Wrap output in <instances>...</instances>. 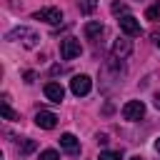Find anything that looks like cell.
Masks as SVG:
<instances>
[{
  "label": "cell",
  "instance_id": "cell-1",
  "mask_svg": "<svg viewBox=\"0 0 160 160\" xmlns=\"http://www.w3.org/2000/svg\"><path fill=\"white\" fill-rule=\"evenodd\" d=\"M8 40H18V42H22L25 48H35L38 45V40H40V35L35 32V30H30V28H15V30H10L8 32Z\"/></svg>",
  "mask_w": 160,
  "mask_h": 160
},
{
  "label": "cell",
  "instance_id": "cell-2",
  "mask_svg": "<svg viewBox=\"0 0 160 160\" xmlns=\"http://www.w3.org/2000/svg\"><path fill=\"white\" fill-rule=\"evenodd\" d=\"M82 52V48H80V40L78 38H65V40H60V55H62V60H72V58H78Z\"/></svg>",
  "mask_w": 160,
  "mask_h": 160
},
{
  "label": "cell",
  "instance_id": "cell-3",
  "mask_svg": "<svg viewBox=\"0 0 160 160\" xmlns=\"http://www.w3.org/2000/svg\"><path fill=\"white\" fill-rule=\"evenodd\" d=\"M118 25H120V30H122L128 38H138V35L142 32L140 20H138V18H132V15H122V18L118 20Z\"/></svg>",
  "mask_w": 160,
  "mask_h": 160
},
{
  "label": "cell",
  "instance_id": "cell-4",
  "mask_svg": "<svg viewBox=\"0 0 160 160\" xmlns=\"http://www.w3.org/2000/svg\"><path fill=\"white\" fill-rule=\"evenodd\" d=\"M142 115H145V102H142V100H130V102L122 105V118H125V120H132V122H135V120H140Z\"/></svg>",
  "mask_w": 160,
  "mask_h": 160
},
{
  "label": "cell",
  "instance_id": "cell-5",
  "mask_svg": "<svg viewBox=\"0 0 160 160\" xmlns=\"http://www.w3.org/2000/svg\"><path fill=\"white\" fill-rule=\"evenodd\" d=\"M32 18H35V20H42V22H50V25H60L62 12H60L58 8H42V10H35Z\"/></svg>",
  "mask_w": 160,
  "mask_h": 160
},
{
  "label": "cell",
  "instance_id": "cell-6",
  "mask_svg": "<svg viewBox=\"0 0 160 160\" xmlns=\"http://www.w3.org/2000/svg\"><path fill=\"white\" fill-rule=\"evenodd\" d=\"M90 88H92V80H90L88 75H75V78L70 80V90H72V95H78V98L88 95Z\"/></svg>",
  "mask_w": 160,
  "mask_h": 160
},
{
  "label": "cell",
  "instance_id": "cell-7",
  "mask_svg": "<svg viewBox=\"0 0 160 160\" xmlns=\"http://www.w3.org/2000/svg\"><path fill=\"white\" fill-rule=\"evenodd\" d=\"M130 52H132V42L128 40V35H125V38H118V40L112 42V58H118V60H125Z\"/></svg>",
  "mask_w": 160,
  "mask_h": 160
},
{
  "label": "cell",
  "instance_id": "cell-8",
  "mask_svg": "<svg viewBox=\"0 0 160 160\" xmlns=\"http://www.w3.org/2000/svg\"><path fill=\"white\" fill-rule=\"evenodd\" d=\"M35 125L42 128V130H52V128L58 125V115L50 112V110H38V115H35Z\"/></svg>",
  "mask_w": 160,
  "mask_h": 160
},
{
  "label": "cell",
  "instance_id": "cell-9",
  "mask_svg": "<svg viewBox=\"0 0 160 160\" xmlns=\"http://www.w3.org/2000/svg\"><path fill=\"white\" fill-rule=\"evenodd\" d=\"M60 148H62L65 152H70V155H78V152H80V140H78L72 132H62V135H60Z\"/></svg>",
  "mask_w": 160,
  "mask_h": 160
},
{
  "label": "cell",
  "instance_id": "cell-10",
  "mask_svg": "<svg viewBox=\"0 0 160 160\" xmlns=\"http://www.w3.org/2000/svg\"><path fill=\"white\" fill-rule=\"evenodd\" d=\"M45 98H48L50 102H60V100L65 98L62 85H60V82H48V85H45Z\"/></svg>",
  "mask_w": 160,
  "mask_h": 160
},
{
  "label": "cell",
  "instance_id": "cell-11",
  "mask_svg": "<svg viewBox=\"0 0 160 160\" xmlns=\"http://www.w3.org/2000/svg\"><path fill=\"white\" fill-rule=\"evenodd\" d=\"M100 32H102V22H100V20H92V22L85 25V38L92 40V38H98Z\"/></svg>",
  "mask_w": 160,
  "mask_h": 160
},
{
  "label": "cell",
  "instance_id": "cell-12",
  "mask_svg": "<svg viewBox=\"0 0 160 160\" xmlns=\"http://www.w3.org/2000/svg\"><path fill=\"white\" fill-rule=\"evenodd\" d=\"M78 8H80V12L92 15V12H95V8H98V0H78Z\"/></svg>",
  "mask_w": 160,
  "mask_h": 160
},
{
  "label": "cell",
  "instance_id": "cell-13",
  "mask_svg": "<svg viewBox=\"0 0 160 160\" xmlns=\"http://www.w3.org/2000/svg\"><path fill=\"white\" fill-rule=\"evenodd\" d=\"M35 148H38V142H35V140H30V138H28V140H22V142H20V145H18V152H20V155H30V152H32V150H35Z\"/></svg>",
  "mask_w": 160,
  "mask_h": 160
},
{
  "label": "cell",
  "instance_id": "cell-14",
  "mask_svg": "<svg viewBox=\"0 0 160 160\" xmlns=\"http://www.w3.org/2000/svg\"><path fill=\"white\" fill-rule=\"evenodd\" d=\"M145 18H148V20H158V18H160V0L152 2V5L145 10Z\"/></svg>",
  "mask_w": 160,
  "mask_h": 160
},
{
  "label": "cell",
  "instance_id": "cell-15",
  "mask_svg": "<svg viewBox=\"0 0 160 160\" xmlns=\"http://www.w3.org/2000/svg\"><path fill=\"white\" fill-rule=\"evenodd\" d=\"M2 118H5V120H15V118H18V115L12 112V108L8 105V98L2 100Z\"/></svg>",
  "mask_w": 160,
  "mask_h": 160
},
{
  "label": "cell",
  "instance_id": "cell-16",
  "mask_svg": "<svg viewBox=\"0 0 160 160\" xmlns=\"http://www.w3.org/2000/svg\"><path fill=\"white\" fill-rule=\"evenodd\" d=\"M40 160H60V155H58V150H42Z\"/></svg>",
  "mask_w": 160,
  "mask_h": 160
},
{
  "label": "cell",
  "instance_id": "cell-17",
  "mask_svg": "<svg viewBox=\"0 0 160 160\" xmlns=\"http://www.w3.org/2000/svg\"><path fill=\"white\" fill-rule=\"evenodd\" d=\"M98 160H120V152H115V150H105V152H100Z\"/></svg>",
  "mask_w": 160,
  "mask_h": 160
},
{
  "label": "cell",
  "instance_id": "cell-18",
  "mask_svg": "<svg viewBox=\"0 0 160 160\" xmlns=\"http://www.w3.org/2000/svg\"><path fill=\"white\" fill-rule=\"evenodd\" d=\"M125 10H128V8H125L122 2H112V12H115V15H120V12H122V15H128Z\"/></svg>",
  "mask_w": 160,
  "mask_h": 160
},
{
  "label": "cell",
  "instance_id": "cell-19",
  "mask_svg": "<svg viewBox=\"0 0 160 160\" xmlns=\"http://www.w3.org/2000/svg\"><path fill=\"white\" fill-rule=\"evenodd\" d=\"M152 105H155V108H158V110H160V90H158V92H155V98H152Z\"/></svg>",
  "mask_w": 160,
  "mask_h": 160
},
{
  "label": "cell",
  "instance_id": "cell-20",
  "mask_svg": "<svg viewBox=\"0 0 160 160\" xmlns=\"http://www.w3.org/2000/svg\"><path fill=\"white\" fill-rule=\"evenodd\" d=\"M35 80V72H25V82H32Z\"/></svg>",
  "mask_w": 160,
  "mask_h": 160
},
{
  "label": "cell",
  "instance_id": "cell-21",
  "mask_svg": "<svg viewBox=\"0 0 160 160\" xmlns=\"http://www.w3.org/2000/svg\"><path fill=\"white\" fill-rule=\"evenodd\" d=\"M155 45L160 48V32H155Z\"/></svg>",
  "mask_w": 160,
  "mask_h": 160
},
{
  "label": "cell",
  "instance_id": "cell-22",
  "mask_svg": "<svg viewBox=\"0 0 160 160\" xmlns=\"http://www.w3.org/2000/svg\"><path fill=\"white\" fill-rule=\"evenodd\" d=\"M155 150H158V152H160V138H158V140H155Z\"/></svg>",
  "mask_w": 160,
  "mask_h": 160
},
{
  "label": "cell",
  "instance_id": "cell-23",
  "mask_svg": "<svg viewBox=\"0 0 160 160\" xmlns=\"http://www.w3.org/2000/svg\"><path fill=\"white\" fill-rule=\"evenodd\" d=\"M130 160H142V158H140V155H135V158H130Z\"/></svg>",
  "mask_w": 160,
  "mask_h": 160
}]
</instances>
